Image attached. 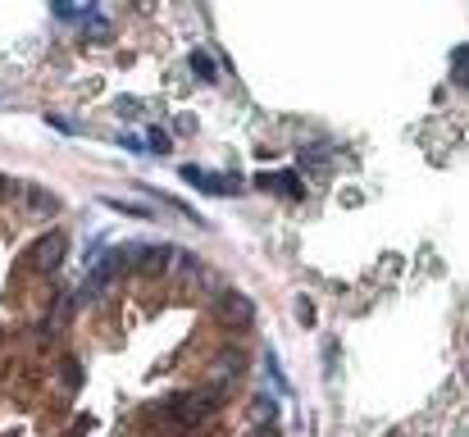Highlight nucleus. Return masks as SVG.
Instances as JSON below:
<instances>
[{
  "label": "nucleus",
  "instance_id": "obj_11",
  "mask_svg": "<svg viewBox=\"0 0 469 437\" xmlns=\"http://www.w3.org/2000/svg\"><path fill=\"white\" fill-rule=\"evenodd\" d=\"M119 114H128V119H137V114H141V101H119Z\"/></svg>",
  "mask_w": 469,
  "mask_h": 437
},
{
  "label": "nucleus",
  "instance_id": "obj_5",
  "mask_svg": "<svg viewBox=\"0 0 469 437\" xmlns=\"http://www.w3.org/2000/svg\"><path fill=\"white\" fill-rule=\"evenodd\" d=\"M23 196L32 201L37 219H51V215H60V201H55V196H46V191H41V187H32V182H27V187H23Z\"/></svg>",
  "mask_w": 469,
  "mask_h": 437
},
{
  "label": "nucleus",
  "instance_id": "obj_1",
  "mask_svg": "<svg viewBox=\"0 0 469 437\" xmlns=\"http://www.w3.org/2000/svg\"><path fill=\"white\" fill-rule=\"evenodd\" d=\"M178 178H183L187 187L205 191V196H237V191H242V182H237V178H224V173H205V169H196V164H183V169H178Z\"/></svg>",
  "mask_w": 469,
  "mask_h": 437
},
{
  "label": "nucleus",
  "instance_id": "obj_9",
  "mask_svg": "<svg viewBox=\"0 0 469 437\" xmlns=\"http://www.w3.org/2000/svg\"><path fill=\"white\" fill-rule=\"evenodd\" d=\"M146 141H150L146 151H155V155H169V151H174V141H169V132H165V128H150V132H146Z\"/></svg>",
  "mask_w": 469,
  "mask_h": 437
},
{
  "label": "nucleus",
  "instance_id": "obj_8",
  "mask_svg": "<svg viewBox=\"0 0 469 437\" xmlns=\"http://www.w3.org/2000/svg\"><path fill=\"white\" fill-rule=\"evenodd\" d=\"M219 310H224L228 319H237V324H246V319L255 315V305H251L246 296H237V291H228V296H224V305H219Z\"/></svg>",
  "mask_w": 469,
  "mask_h": 437
},
{
  "label": "nucleus",
  "instance_id": "obj_13",
  "mask_svg": "<svg viewBox=\"0 0 469 437\" xmlns=\"http://www.w3.org/2000/svg\"><path fill=\"white\" fill-rule=\"evenodd\" d=\"M0 182H5V178H0Z\"/></svg>",
  "mask_w": 469,
  "mask_h": 437
},
{
  "label": "nucleus",
  "instance_id": "obj_12",
  "mask_svg": "<svg viewBox=\"0 0 469 437\" xmlns=\"http://www.w3.org/2000/svg\"><path fill=\"white\" fill-rule=\"evenodd\" d=\"M255 437H278V429H274V424H264V429L255 433Z\"/></svg>",
  "mask_w": 469,
  "mask_h": 437
},
{
  "label": "nucleus",
  "instance_id": "obj_4",
  "mask_svg": "<svg viewBox=\"0 0 469 437\" xmlns=\"http://www.w3.org/2000/svg\"><path fill=\"white\" fill-rule=\"evenodd\" d=\"M64 260V237L55 232V237H46L41 246H37V269H55Z\"/></svg>",
  "mask_w": 469,
  "mask_h": 437
},
{
  "label": "nucleus",
  "instance_id": "obj_7",
  "mask_svg": "<svg viewBox=\"0 0 469 437\" xmlns=\"http://www.w3.org/2000/svg\"><path fill=\"white\" fill-rule=\"evenodd\" d=\"M101 205L114 210V215H128V219H155L150 205H132V201H119V196H101Z\"/></svg>",
  "mask_w": 469,
  "mask_h": 437
},
{
  "label": "nucleus",
  "instance_id": "obj_6",
  "mask_svg": "<svg viewBox=\"0 0 469 437\" xmlns=\"http://www.w3.org/2000/svg\"><path fill=\"white\" fill-rule=\"evenodd\" d=\"M187 64H191V73H196L200 82H214V77H219V64H214V55H205L200 46L187 55Z\"/></svg>",
  "mask_w": 469,
  "mask_h": 437
},
{
  "label": "nucleus",
  "instance_id": "obj_2",
  "mask_svg": "<svg viewBox=\"0 0 469 437\" xmlns=\"http://www.w3.org/2000/svg\"><path fill=\"white\" fill-rule=\"evenodd\" d=\"M260 182L264 191H283V196H292V201H301L305 196V182H301V173L296 169H283V173H260Z\"/></svg>",
  "mask_w": 469,
  "mask_h": 437
},
{
  "label": "nucleus",
  "instance_id": "obj_3",
  "mask_svg": "<svg viewBox=\"0 0 469 437\" xmlns=\"http://www.w3.org/2000/svg\"><path fill=\"white\" fill-rule=\"evenodd\" d=\"M51 9L60 18H69V23H78V18H91L96 14V0H51Z\"/></svg>",
  "mask_w": 469,
  "mask_h": 437
},
{
  "label": "nucleus",
  "instance_id": "obj_10",
  "mask_svg": "<svg viewBox=\"0 0 469 437\" xmlns=\"http://www.w3.org/2000/svg\"><path fill=\"white\" fill-rule=\"evenodd\" d=\"M296 319H301V324H305V328H310V324H314V305H310V300H305V296H301V300H296Z\"/></svg>",
  "mask_w": 469,
  "mask_h": 437
}]
</instances>
